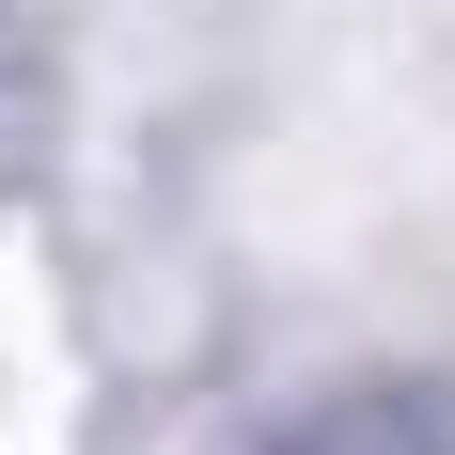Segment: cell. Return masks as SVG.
<instances>
[{"instance_id": "6da1fadb", "label": "cell", "mask_w": 455, "mask_h": 455, "mask_svg": "<svg viewBox=\"0 0 455 455\" xmlns=\"http://www.w3.org/2000/svg\"><path fill=\"white\" fill-rule=\"evenodd\" d=\"M267 455H440V440H424V409H330V424H299Z\"/></svg>"}]
</instances>
